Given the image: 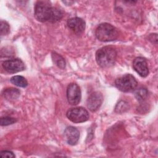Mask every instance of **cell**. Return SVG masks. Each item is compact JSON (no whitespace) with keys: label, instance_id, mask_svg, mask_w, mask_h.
Here are the masks:
<instances>
[{"label":"cell","instance_id":"obj_14","mask_svg":"<svg viewBox=\"0 0 158 158\" xmlns=\"http://www.w3.org/2000/svg\"><path fill=\"white\" fill-rule=\"evenodd\" d=\"M51 56H52L53 62L59 68L61 69H64L65 67V64H66L65 60L62 56H61L60 54L55 52H52Z\"/></svg>","mask_w":158,"mask_h":158},{"label":"cell","instance_id":"obj_13","mask_svg":"<svg viewBox=\"0 0 158 158\" xmlns=\"http://www.w3.org/2000/svg\"><path fill=\"white\" fill-rule=\"evenodd\" d=\"M10 82L14 85L19 87L25 88L28 86L27 80L25 79V77L20 75H15L12 77L10 78Z\"/></svg>","mask_w":158,"mask_h":158},{"label":"cell","instance_id":"obj_20","mask_svg":"<svg viewBox=\"0 0 158 158\" xmlns=\"http://www.w3.org/2000/svg\"><path fill=\"white\" fill-rule=\"evenodd\" d=\"M156 33H154V34H151L149 36V39L151 41H152V40H154V42H155V44H157V35L154 36Z\"/></svg>","mask_w":158,"mask_h":158},{"label":"cell","instance_id":"obj_8","mask_svg":"<svg viewBox=\"0 0 158 158\" xmlns=\"http://www.w3.org/2000/svg\"><path fill=\"white\" fill-rule=\"evenodd\" d=\"M103 101V97L100 92L95 91L91 93L88 98L86 104L89 110L95 112L100 107Z\"/></svg>","mask_w":158,"mask_h":158},{"label":"cell","instance_id":"obj_9","mask_svg":"<svg viewBox=\"0 0 158 158\" xmlns=\"http://www.w3.org/2000/svg\"><path fill=\"white\" fill-rule=\"evenodd\" d=\"M133 67L141 77H146L149 74L148 62L143 57H136L133 62Z\"/></svg>","mask_w":158,"mask_h":158},{"label":"cell","instance_id":"obj_2","mask_svg":"<svg viewBox=\"0 0 158 158\" xmlns=\"http://www.w3.org/2000/svg\"><path fill=\"white\" fill-rule=\"evenodd\" d=\"M117 57V51L112 46H104L99 49L96 52L97 64L102 68L112 66Z\"/></svg>","mask_w":158,"mask_h":158},{"label":"cell","instance_id":"obj_17","mask_svg":"<svg viewBox=\"0 0 158 158\" xmlns=\"http://www.w3.org/2000/svg\"><path fill=\"white\" fill-rule=\"evenodd\" d=\"M17 120L14 117H2L0 118V124L1 126H7L15 123Z\"/></svg>","mask_w":158,"mask_h":158},{"label":"cell","instance_id":"obj_6","mask_svg":"<svg viewBox=\"0 0 158 158\" xmlns=\"http://www.w3.org/2000/svg\"><path fill=\"white\" fill-rule=\"evenodd\" d=\"M81 98V90L79 86L74 83H70L67 88V98L69 103L76 106L80 102Z\"/></svg>","mask_w":158,"mask_h":158},{"label":"cell","instance_id":"obj_10","mask_svg":"<svg viewBox=\"0 0 158 158\" xmlns=\"http://www.w3.org/2000/svg\"><path fill=\"white\" fill-rule=\"evenodd\" d=\"M68 27L77 35H81L85 29L86 23L84 20L79 17H73L67 21Z\"/></svg>","mask_w":158,"mask_h":158},{"label":"cell","instance_id":"obj_7","mask_svg":"<svg viewBox=\"0 0 158 158\" xmlns=\"http://www.w3.org/2000/svg\"><path fill=\"white\" fill-rule=\"evenodd\" d=\"M3 69L10 73H15L25 70V64L20 59H12L2 62Z\"/></svg>","mask_w":158,"mask_h":158},{"label":"cell","instance_id":"obj_12","mask_svg":"<svg viewBox=\"0 0 158 158\" xmlns=\"http://www.w3.org/2000/svg\"><path fill=\"white\" fill-rule=\"evenodd\" d=\"M2 96L7 100L14 101L17 99L20 95L19 89L15 88H7L2 91Z\"/></svg>","mask_w":158,"mask_h":158},{"label":"cell","instance_id":"obj_18","mask_svg":"<svg viewBox=\"0 0 158 158\" xmlns=\"http://www.w3.org/2000/svg\"><path fill=\"white\" fill-rule=\"evenodd\" d=\"M0 31H1V35L4 36L9 34L10 32V27L8 23L4 21H1L0 22Z\"/></svg>","mask_w":158,"mask_h":158},{"label":"cell","instance_id":"obj_11","mask_svg":"<svg viewBox=\"0 0 158 158\" xmlns=\"http://www.w3.org/2000/svg\"><path fill=\"white\" fill-rule=\"evenodd\" d=\"M64 137L67 143L72 146L75 145L80 138V132L74 127H68L64 130Z\"/></svg>","mask_w":158,"mask_h":158},{"label":"cell","instance_id":"obj_16","mask_svg":"<svg viewBox=\"0 0 158 158\" xmlns=\"http://www.w3.org/2000/svg\"><path fill=\"white\" fill-rule=\"evenodd\" d=\"M128 109V103L123 101H120L115 106V111L117 113H123Z\"/></svg>","mask_w":158,"mask_h":158},{"label":"cell","instance_id":"obj_19","mask_svg":"<svg viewBox=\"0 0 158 158\" xmlns=\"http://www.w3.org/2000/svg\"><path fill=\"white\" fill-rule=\"evenodd\" d=\"M0 157H7V158H13L15 157V156L14 154L10 151H2L0 152Z\"/></svg>","mask_w":158,"mask_h":158},{"label":"cell","instance_id":"obj_1","mask_svg":"<svg viewBox=\"0 0 158 158\" xmlns=\"http://www.w3.org/2000/svg\"><path fill=\"white\" fill-rule=\"evenodd\" d=\"M34 15L40 22L54 23L62 18L63 12L59 9L52 6L49 1H38L35 5Z\"/></svg>","mask_w":158,"mask_h":158},{"label":"cell","instance_id":"obj_3","mask_svg":"<svg viewBox=\"0 0 158 158\" xmlns=\"http://www.w3.org/2000/svg\"><path fill=\"white\" fill-rule=\"evenodd\" d=\"M95 35L98 40L102 42H109L117 39L118 31L117 29L111 24L102 23L97 27Z\"/></svg>","mask_w":158,"mask_h":158},{"label":"cell","instance_id":"obj_5","mask_svg":"<svg viewBox=\"0 0 158 158\" xmlns=\"http://www.w3.org/2000/svg\"><path fill=\"white\" fill-rule=\"evenodd\" d=\"M67 117L73 123H81L89 119L88 112L82 107H77L69 109L66 114Z\"/></svg>","mask_w":158,"mask_h":158},{"label":"cell","instance_id":"obj_4","mask_svg":"<svg viewBox=\"0 0 158 158\" xmlns=\"http://www.w3.org/2000/svg\"><path fill=\"white\" fill-rule=\"evenodd\" d=\"M115 85L120 91L127 93L135 90L138 82L132 75L125 74L115 80Z\"/></svg>","mask_w":158,"mask_h":158},{"label":"cell","instance_id":"obj_15","mask_svg":"<svg viewBox=\"0 0 158 158\" xmlns=\"http://www.w3.org/2000/svg\"><path fill=\"white\" fill-rule=\"evenodd\" d=\"M148 91L145 88H139L135 92V96L139 102L144 101L148 97Z\"/></svg>","mask_w":158,"mask_h":158}]
</instances>
